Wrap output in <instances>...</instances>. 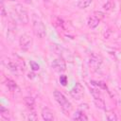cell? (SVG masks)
<instances>
[{"label": "cell", "mask_w": 121, "mask_h": 121, "mask_svg": "<svg viewBox=\"0 0 121 121\" xmlns=\"http://www.w3.org/2000/svg\"><path fill=\"white\" fill-rule=\"evenodd\" d=\"M32 26H33L34 34L38 38L43 39L46 35V29L44 24L43 23L42 19L35 13L32 15Z\"/></svg>", "instance_id": "cell-1"}, {"label": "cell", "mask_w": 121, "mask_h": 121, "mask_svg": "<svg viewBox=\"0 0 121 121\" xmlns=\"http://www.w3.org/2000/svg\"><path fill=\"white\" fill-rule=\"evenodd\" d=\"M13 10L15 11V14L19 20V22L23 25H26L29 21V17H28V13L27 10L23 7V5L21 4H16L13 7Z\"/></svg>", "instance_id": "cell-2"}, {"label": "cell", "mask_w": 121, "mask_h": 121, "mask_svg": "<svg viewBox=\"0 0 121 121\" xmlns=\"http://www.w3.org/2000/svg\"><path fill=\"white\" fill-rule=\"evenodd\" d=\"M53 95H54V98L56 99V101L60 104V106L61 107V109H62V111L63 112H69L71 109H72V105H71V103L68 101V99L63 95V94H61L60 92H59V91H54V93H53Z\"/></svg>", "instance_id": "cell-3"}, {"label": "cell", "mask_w": 121, "mask_h": 121, "mask_svg": "<svg viewBox=\"0 0 121 121\" xmlns=\"http://www.w3.org/2000/svg\"><path fill=\"white\" fill-rule=\"evenodd\" d=\"M105 17V13L102 12V11H95L89 18H88V21H87V25L89 27L91 28H95L96 27L99 23L104 19Z\"/></svg>", "instance_id": "cell-4"}, {"label": "cell", "mask_w": 121, "mask_h": 121, "mask_svg": "<svg viewBox=\"0 0 121 121\" xmlns=\"http://www.w3.org/2000/svg\"><path fill=\"white\" fill-rule=\"evenodd\" d=\"M83 94H84V90H83V87L80 83H76L74 85V87L71 89L70 91V95L73 98L75 99H80L82 96H83Z\"/></svg>", "instance_id": "cell-5"}, {"label": "cell", "mask_w": 121, "mask_h": 121, "mask_svg": "<svg viewBox=\"0 0 121 121\" xmlns=\"http://www.w3.org/2000/svg\"><path fill=\"white\" fill-rule=\"evenodd\" d=\"M101 63H102V58L99 55L95 54V53H92L91 56H90V59H89L90 66L94 70H96V69H99Z\"/></svg>", "instance_id": "cell-6"}, {"label": "cell", "mask_w": 121, "mask_h": 121, "mask_svg": "<svg viewBox=\"0 0 121 121\" xmlns=\"http://www.w3.org/2000/svg\"><path fill=\"white\" fill-rule=\"evenodd\" d=\"M31 43L32 39L27 34H23L19 39V45L23 50H28L29 47L31 46Z\"/></svg>", "instance_id": "cell-7"}, {"label": "cell", "mask_w": 121, "mask_h": 121, "mask_svg": "<svg viewBox=\"0 0 121 121\" xmlns=\"http://www.w3.org/2000/svg\"><path fill=\"white\" fill-rule=\"evenodd\" d=\"M52 68L57 72H64L66 70V63L64 59L59 58L52 61Z\"/></svg>", "instance_id": "cell-8"}, {"label": "cell", "mask_w": 121, "mask_h": 121, "mask_svg": "<svg viewBox=\"0 0 121 121\" xmlns=\"http://www.w3.org/2000/svg\"><path fill=\"white\" fill-rule=\"evenodd\" d=\"M3 63H4V65L10 72H12L14 74H18V72H19V66L16 64L15 61H13V60H11L9 59H6L5 60H3Z\"/></svg>", "instance_id": "cell-9"}, {"label": "cell", "mask_w": 121, "mask_h": 121, "mask_svg": "<svg viewBox=\"0 0 121 121\" xmlns=\"http://www.w3.org/2000/svg\"><path fill=\"white\" fill-rule=\"evenodd\" d=\"M51 49H52V51L55 53V54H57V55H59L60 58H62V59H64V56L66 55V56H68V52L62 47V46H60V45H59V44H56V43H54V44H52L51 45Z\"/></svg>", "instance_id": "cell-10"}, {"label": "cell", "mask_w": 121, "mask_h": 121, "mask_svg": "<svg viewBox=\"0 0 121 121\" xmlns=\"http://www.w3.org/2000/svg\"><path fill=\"white\" fill-rule=\"evenodd\" d=\"M42 117L43 120H46V121H51V120H54V114H53V112L48 109V108H43L42 110Z\"/></svg>", "instance_id": "cell-11"}, {"label": "cell", "mask_w": 121, "mask_h": 121, "mask_svg": "<svg viewBox=\"0 0 121 121\" xmlns=\"http://www.w3.org/2000/svg\"><path fill=\"white\" fill-rule=\"evenodd\" d=\"M5 85L7 86V88L10 91V92H15L17 89H18V86L17 84L15 83L14 80L10 79V78H6L5 80Z\"/></svg>", "instance_id": "cell-12"}, {"label": "cell", "mask_w": 121, "mask_h": 121, "mask_svg": "<svg viewBox=\"0 0 121 121\" xmlns=\"http://www.w3.org/2000/svg\"><path fill=\"white\" fill-rule=\"evenodd\" d=\"M73 119H74V120H78V121H83V120L86 121V120H88V117H87V115L84 113L83 111H78V112L74 114Z\"/></svg>", "instance_id": "cell-13"}, {"label": "cell", "mask_w": 121, "mask_h": 121, "mask_svg": "<svg viewBox=\"0 0 121 121\" xmlns=\"http://www.w3.org/2000/svg\"><path fill=\"white\" fill-rule=\"evenodd\" d=\"M24 100H25V103H26V105L27 106V108H28L30 111H33V109H34V104H35L34 98L31 97V96H26Z\"/></svg>", "instance_id": "cell-14"}, {"label": "cell", "mask_w": 121, "mask_h": 121, "mask_svg": "<svg viewBox=\"0 0 121 121\" xmlns=\"http://www.w3.org/2000/svg\"><path fill=\"white\" fill-rule=\"evenodd\" d=\"M93 0H78V7L79 9H86L87 7L90 6Z\"/></svg>", "instance_id": "cell-15"}, {"label": "cell", "mask_w": 121, "mask_h": 121, "mask_svg": "<svg viewBox=\"0 0 121 121\" xmlns=\"http://www.w3.org/2000/svg\"><path fill=\"white\" fill-rule=\"evenodd\" d=\"M94 102H95V105L97 108L102 109V110L105 109V102H104V100H103L101 97L95 98V99H94Z\"/></svg>", "instance_id": "cell-16"}, {"label": "cell", "mask_w": 121, "mask_h": 121, "mask_svg": "<svg viewBox=\"0 0 121 121\" xmlns=\"http://www.w3.org/2000/svg\"><path fill=\"white\" fill-rule=\"evenodd\" d=\"M0 113H1L2 117H4L5 119H9V111L4 106H1L0 107Z\"/></svg>", "instance_id": "cell-17"}, {"label": "cell", "mask_w": 121, "mask_h": 121, "mask_svg": "<svg viewBox=\"0 0 121 121\" xmlns=\"http://www.w3.org/2000/svg\"><path fill=\"white\" fill-rule=\"evenodd\" d=\"M91 83L93 84V85H95V86H97V87H99V88H102V89H107V85L103 82V81H95V80H92L91 81Z\"/></svg>", "instance_id": "cell-18"}, {"label": "cell", "mask_w": 121, "mask_h": 121, "mask_svg": "<svg viewBox=\"0 0 121 121\" xmlns=\"http://www.w3.org/2000/svg\"><path fill=\"white\" fill-rule=\"evenodd\" d=\"M91 94H92V95H93L94 98L100 97V92H99V90L97 88H92L91 89Z\"/></svg>", "instance_id": "cell-19"}, {"label": "cell", "mask_w": 121, "mask_h": 121, "mask_svg": "<svg viewBox=\"0 0 121 121\" xmlns=\"http://www.w3.org/2000/svg\"><path fill=\"white\" fill-rule=\"evenodd\" d=\"M30 66H31V69L33 71H38L40 69V65L35 61H30Z\"/></svg>", "instance_id": "cell-20"}, {"label": "cell", "mask_w": 121, "mask_h": 121, "mask_svg": "<svg viewBox=\"0 0 121 121\" xmlns=\"http://www.w3.org/2000/svg\"><path fill=\"white\" fill-rule=\"evenodd\" d=\"M107 119L108 120H110V121H115V120H117V116L115 115V113H108L107 114Z\"/></svg>", "instance_id": "cell-21"}, {"label": "cell", "mask_w": 121, "mask_h": 121, "mask_svg": "<svg viewBox=\"0 0 121 121\" xmlns=\"http://www.w3.org/2000/svg\"><path fill=\"white\" fill-rule=\"evenodd\" d=\"M112 0H108V2L103 6L104 9H106V10H110V9H112Z\"/></svg>", "instance_id": "cell-22"}, {"label": "cell", "mask_w": 121, "mask_h": 121, "mask_svg": "<svg viewBox=\"0 0 121 121\" xmlns=\"http://www.w3.org/2000/svg\"><path fill=\"white\" fill-rule=\"evenodd\" d=\"M60 82L61 83V85L65 86L67 84V77L66 76H60Z\"/></svg>", "instance_id": "cell-23"}, {"label": "cell", "mask_w": 121, "mask_h": 121, "mask_svg": "<svg viewBox=\"0 0 121 121\" xmlns=\"http://www.w3.org/2000/svg\"><path fill=\"white\" fill-rule=\"evenodd\" d=\"M37 118H38V117H37V115L33 112V111H31V113H29V115L27 116V119H28V120H33V121H34V120H37Z\"/></svg>", "instance_id": "cell-24"}, {"label": "cell", "mask_w": 121, "mask_h": 121, "mask_svg": "<svg viewBox=\"0 0 121 121\" xmlns=\"http://www.w3.org/2000/svg\"><path fill=\"white\" fill-rule=\"evenodd\" d=\"M1 10H2V16H3V17H5V16H6V11H5V8H4L3 4H2V8H1Z\"/></svg>", "instance_id": "cell-25"}, {"label": "cell", "mask_w": 121, "mask_h": 121, "mask_svg": "<svg viewBox=\"0 0 121 121\" xmlns=\"http://www.w3.org/2000/svg\"><path fill=\"white\" fill-rule=\"evenodd\" d=\"M28 78H35V75L32 74V73H31V74L29 73V74H28Z\"/></svg>", "instance_id": "cell-26"}, {"label": "cell", "mask_w": 121, "mask_h": 121, "mask_svg": "<svg viewBox=\"0 0 121 121\" xmlns=\"http://www.w3.org/2000/svg\"><path fill=\"white\" fill-rule=\"evenodd\" d=\"M10 1H14V0H10Z\"/></svg>", "instance_id": "cell-27"}]
</instances>
